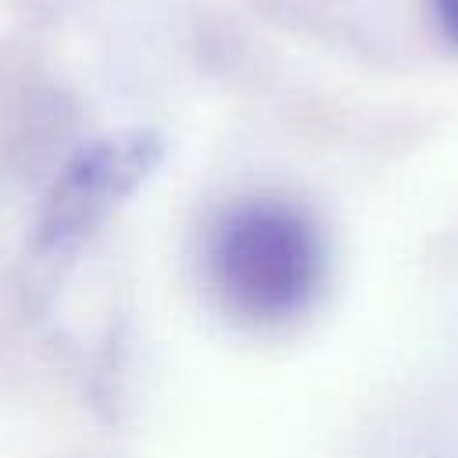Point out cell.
Instances as JSON below:
<instances>
[{
  "label": "cell",
  "instance_id": "cell-1",
  "mask_svg": "<svg viewBox=\"0 0 458 458\" xmlns=\"http://www.w3.org/2000/svg\"><path fill=\"white\" fill-rule=\"evenodd\" d=\"M229 258L243 304L265 315L301 308L311 297L322 268L315 229L286 208L247 211L240 233L233 236Z\"/></svg>",
  "mask_w": 458,
  "mask_h": 458
},
{
  "label": "cell",
  "instance_id": "cell-2",
  "mask_svg": "<svg viewBox=\"0 0 458 458\" xmlns=\"http://www.w3.org/2000/svg\"><path fill=\"white\" fill-rule=\"evenodd\" d=\"M433 11H437V21L444 29V36L458 47V0H429Z\"/></svg>",
  "mask_w": 458,
  "mask_h": 458
}]
</instances>
